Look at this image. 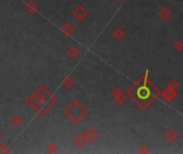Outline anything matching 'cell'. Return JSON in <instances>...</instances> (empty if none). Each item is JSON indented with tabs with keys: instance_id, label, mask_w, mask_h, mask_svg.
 Segmentation results:
<instances>
[{
	"instance_id": "1",
	"label": "cell",
	"mask_w": 183,
	"mask_h": 154,
	"mask_svg": "<svg viewBox=\"0 0 183 154\" xmlns=\"http://www.w3.org/2000/svg\"><path fill=\"white\" fill-rule=\"evenodd\" d=\"M126 94L133 100L141 109H146L155 98L161 95V92L149 80V70H146L144 76L127 89Z\"/></svg>"
},
{
	"instance_id": "2",
	"label": "cell",
	"mask_w": 183,
	"mask_h": 154,
	"mask_svg": "<svg viewBox=\"0 0 183 154\" xmlns=\"http://www.w3.org/2000/svg\"><path fill=\"white\" fill-rule=\"evenodd\" d=\"M27 103L39 115L42 116L54 106L56 103V98L47 89H45L43 86H40L34 91V93H32L27 98Z\"/></svg>"
},
{
	"instance_id": "3",
	"label": "cell",
	"mask_w": 183,
	"mask_h": 154,
	"mask_svg": "<svg viewBox=\"0 0 183 154\" xmlns=\"http://www.w3.org/2000/svg\"><path fill=\"white\" fill-rule=\"evenodd\" d=\"M64 114L67 118L72 120V122L74 123H78L80 122V120L84 119V117L88 114V110L83 106L79 101L74 100L67 107L64 109Z\"/></svg>"
},
{
	"instance_id": "4",
	"label": "cell",
	"mask_w": 183,
	"mask_h": 154,
	"mask_svg": "<svg viewBox=\"0 0 183 154\" xmlns=\"http://www.w3.org/2000/svg\"><path fill=\"white\" fill-rule=\"evenodd\" d=\"M88 12L87 10L84 8L83 6H77L75 9L72 11V16L76 19L77 21H83L84 19L87 17Z\"/></svg>"
},
{
	"instance_id": "5",
	"label": "cell",
	"mask_w": 183,
	"mask_h": 154,
	"mask_svg": "<svg viewBox=\"0 0 183 154\" xmlns=\"http://www.w3.org/2000/svg\"><path fill=\"white\" fill-rule=\"evenodd\" d=\"M176 95H177L176 90H172V89H169V88H166L165 90L161 92V96L163 97V100L166 101V102H168V103L175 100Z\"/></svg>"
},
{
	"instance_id": "6",
	"label": "cell",
	"mask_w": 183,
	"mask_h": 154,
	"mask_svg": "<svg viewBox=\"0 0 183 154\" xmlns=\"http://www.w3.org/2000/svg\"><path fill=\"white\" fill-rule=\"evenodd\" d=\"M112 96H114V100L117 105H122L125 102V96L123 95L122 91L120 90V88H115L112 90Z\"/></svg>"
},
{
	"instance_id": "7",
	"label": "cell",
	"mask_w": 183,
	"mask_h": 154,
	"mask_svg": "<svg viewBox=\"0 0 183 154\" xmlns=\"http://www.w3.org/2000/svg\"><path fill=\"white\" fill-rule=\"evenodd\" d=\"M84 134H85L87 140H88L89 143H92V141H94L95 139L98 138V132H96L93 127H89V129H87Z\"/></svg>"
},
{
	"instance_id": "8",
	"label": "cell",
	"mask_w": 183,
	"mask_h": 154,
	"mask_svg": "<svg viewBox=\"0 0 183 154\" xmlns=\"http://www.w3.org/2000/svg\"><path fill=\"white\" fill-rule=\"evenodd\" d=\"M164 137H165L166 140H167V141H169V143H172V141H175L176 139L178 138V133L175 131V129H167V131L165 132V134H164Z\"/></svg>"
},
{
	"instance_id": "9",
	"label": "cell",
	"mask_w": 183,
	"mask_h": 154,
	"mask_svg": "<svg viewBox=\"0 0 183 154\" xmlns=\"http://www.w3.org/2000/svg\"><path fill=\"white\" fill-rule=\"evenodd\" d=\"M61 31L64 33L66 35H71L72 33L75 31V28H74V26L72 25L71 23H64L63 25L61 26Z\"/></svg>"
},
{
	"instance_id": "10",
	"label": "cell",
	"mask_w": 183,
	"mask_h": 154,
	"mask_svg": "<svg viewBox=\"0 0 183 154\" xmlns=\"http://www.w3.org/2000/svg\"><path fill=\"white\" fill-rule=\"evenodd\" d=\"M87 143H88V140H87V138H86V136H85V134H84V133L76 135L75 138H74V143H75L76 146H78V147L85 146Z\"/></svg>"
},
{
	"instance_id": "11",
	"label": "cell",
	"mask_w": 183,
	"mask_h": 154,
	"mask_svg": "<svg viewBox=\"0 0 183 154\" xmlns=\"http://www.w3.org/2000/svg\"><path fill=\"white\" fill-rule=\"evenodd\" d=\"M158 16H160L163 20H167V19L170 18V16H172V11L168 8H166V7H164V8H162L158 11Z\"/></svg>"
},
{
	"instance_id": "12",
	"label": "cell",
	"mask_w": 183,
	"mask_h": 154,
	"mask_svg": "<svg viewBox=\"0 0 183 154\" xmlns=\"http://www.w3.org/2000/svg\"><path fill=\"white\" fill-rule=\"evenodd\" d=\"M25 9H26V11H27L28 13H33V12H35L38 10V6H37V3H35L34 1H32V0H29L27 3L25 4Z\"/></svg>"
},
{
	"instance_id": "13",
	"label": "cell",
	"mask_w": 183,
	"mask_h": 154,
	"mask_svg": "<svg viewBox=\"0 0 183 154\" xmlns=\"http://www.w3.org/2000/svg\"><path fill=\"white\" fill-rule=\"evenodd\" d=\"M112 37H114L116 40H122V38H124V35H125V33H124V31L122 30L121 28H116L114 31H112Z\"/></svg>"
},
{
	"instance_id": "14",
	"label": "cell",
	"mask_w": 183,
	"mask_h": 154,
	"mask_svg": "<svg viewBox=\"0 0 183 154\" xmlns=\"http://www.w3.org/2000/svg\"><path fill=\"white\" fill-rule=\"evenodd\" d=\"M66 54H67V56H69L70 58L74 59V58H76L77 56H78L79 50L77 49L75 46H72V47H70L69 49L66 50Z\"/></svg>"
},
{
	"instance_id": "15",
	"label": "cell",
	"mask_w": 183,
	"mask_h": 154,
	"mask_svg": "<svg viewBox=\"0 0 183 154\" xmlns=\"http://www.w3.org/2000/svg\"><path fill=\"white\" fill-rule=\"evenodd\" d=\"M179 87H180L179 81H178L177 79H175V78L170 79V80L168 81V84H167V88L172 89V90H177Z\"/></svg>"
},
{
	"instance_id": "16",
	"label": "cell",
	"mask_w": 183,
	"mask_h": 154,
	"mask_svg": "<svg viewBox=\"0 0 183 154\" xmlns=\"http://www.w3.org/2000/svg\"><path fill=\"white\" fill-rule=\"evenodd\" d=\"M62 85H63V87H66V88H71V87L74 85L73 78H72L71 76L64 77L63 80H62Z\"/></svg>"
},
{
	"instance_id": "17",
	"label": "cell",
	"mask_w": 183,
	"mask_h": 154,
	"mask_svg": "<svg viewBox=\"0 0 183 154\" xmlns=\"http://www.w3.org/2000/svg\"><path fill=\"white\" fill-rule=\"evenodd\" d=\"M11 121H12V124H13L14 126H18V125H21V123H23V119H21L18 115L14 116V117L11 119Z\"/></svg>"
},
{
	"instance_id": "18",
	"label": "cell",
	"mask_w": 183,
	"mask_h": 154,
	"mask_svg": "<svg viewBox=\"0 0 183 154\" xmlns=\"http://www.w3.org/2000/svg\"><path fill=\"white\" fill-rule=\"evenodd\" d=\"M173 48H175L176 50H178V52H181L183 49V42L181 40H177L175 41V43H173Z\"/></svg>"
},
{
	"instance_id": "19",
	"label": "cell",
	"mask_w": 183,
	"mask_h": 154,
	"mask_svg": "<svg viewBox=\"0 0 183 154\" xmlns=\"http://www.w3.org/2000/svg\"><path fill=\"white\" fill-rule=\"evenodd\" d=\"M46 150H47V152L48 153H55L57 151V146L55 143H49V144H47V147H46Z\"/></svg>"
},
{
	"instance_id": "20",
	"label": "cell",
	"mask_w": 183,
	"mask_h": 154,
	"mask_svg": "<svg viewBox=\"0 0 183 154\" xmlns=\"http://www.w3.org/2000/svg\"><path fill=\"white\" fill-rule=\"evenodd\" d=\"M7 153H9V148L6 144L1 143L0 144V154H7Z\"/></svg>"
},
{
	"instance_id": "21",
	"label": "cell",
	"mask_w": 183,
	"mask_h": 154,
	"mask_svg": "<svg viewBox=\"0 0 183 154\" xmlns=\"http://www.w3.org/2000/svg\"><path fill=\"white\" fill-rule=\"evenodd\" d=\"M149 152V150H148V148H147L146 146H141L140 148L138 149V153H140V154H146V153H148Z\"/></svg>"
},
{
	"instance_id": "22",
	"label": "cell",
	"mask_w": 183,
	"mask_h": 154,
	"mask_svg": "<svg viewBox=\"0 0 183 154\" xmlns=\"http://www.w3.org/2000/svg\"><path fill=\"white\" fill-rule=\"evenodd\" d=\"M114 1H116V2H119V1H121V0H114Z\"/></svg>"
},
{
	"instance_id": "23",
	"label": "cell",
	"mask_w": 183,
	"mask_h": 154,
	"mask_svg": "<svg viewBox=\"0 0 183 154\" xmlns=\"http://www.w3.org/2000/svg\"><path fill=\"white\" fill-rule=\"evenodd\" d=\"M1 137H2V136H1V134H0V139H1Z\"/></svg>"
}]
</instances>
